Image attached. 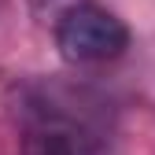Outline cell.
Returning a JSON list of instances; mask_svg holds the SVG:
<instances>
[{"label": "cell", "instance_id": "1", "mask_svg": "<svg viewBox=\"0 0 155 155\" xmlns=\"http://www.w3.org/2000/svg\"><path fill=\"white\" fill-rule=\"evenodd\" d=\"M55 45L70 63H107L129 48V26L104 4L78 0L55 18Z\"/></svg>", "mask_w": 155, "mask_h": 155}]
</instances>
